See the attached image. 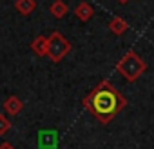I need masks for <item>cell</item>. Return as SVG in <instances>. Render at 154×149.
Masks as SVG:
<instances>
[{"instance_id": "cell-2", "label": "cell", "mask_w": 154, "mask_h": 149, "mask_svg": "<svg viewBox=\"0 0 154 149\" xmlns=\"http://www.w3.org/2000/svg\"><path fill=\"white\" fill-rule=\"evenodd\" d=\"M116 71L122 74V77L127 80V82H136L141 74L147 71V62L136 53V51H127L122 60L116 64Z\"/></svg>"}, {"instance_id": "cell-13", "label": "cell", "mask_w": 154, "mask_h": 149, "mask_svg": "<svg viewBox=\"0 0 154 149\" xmlns=\"http://www.w3.org/2000/svg\"><path fill=\"white\" fill-rule=\"evenodd\" d=\"M116 2H120V4H127L129 0H116Z\"/></svg>"}, {"instance_id": "cell-10", "label": "cell", "mask_w": 154, "mask_h": 149, "mask_svg": "<svg viewBox=\"0 0 154 149\" xmlns=\"http://www.w3.org/2000/svg\"><path fill=\"white\" fill-rule=\"evenodd\" d=\"M15 8H17V11H18L20 15L27 17V15H31V13L36 9V0H17V2H15Z\"/></svg>"}, {"instance_id": "cell-1", "label": "cell", "mask_w": 154, "mask_h": 149, "mask_svg": "<svg viewBox=\"0 0 154 149\" xmlns=\"http://www.w3.org/2000/svg\"><path fill=\"white\" fill-rule=\"evenodd\" d=\"M82 104L100 124L107 125L127 107V98L109 80H102L82 100Z\"/></svg>"}, {"instance_id": "cell-6", "label": "cell", "mask_w": 154, "mask_h": 149, "mask_svg": "<svg viewBox=\"0 0 154 149\" xmlns=\"http://www.w3.org/2000/svg\"><path fill=\"white\" fill-rule=\"evenodd\" d=\"M4 109H6V113L8 115H20L22 113V109H24V102L17 97V95H11V97H8L6 98V102H4Z\"/></svg>"}, {"instance_id": "cell-7", "label": "cell", "mask_w": 154, "mask_h": 149, "mask_svg": "<svg viewBox=\"0 0 154 149\" xmlns=\"http://www.w3.org/2000/svg\"><path fill=\"white\" fill-rule=\"evenodd\" d=\"M49 13L54 17V18H63L67 13H69V6L65 0H54V2L49 6Z\"/></svg>"}, {"instance_id": "cell-12", "label": "cell", "mask_w": 154, "mask_h": 149, "mask_svg": "<svg viewBox=\"0 0 154 149\" xmlns=\"http://www.w3.org/2000/svg\"><path fill=\"white\" fill-rule=\"evenodd\" d=\"M0 149H15V145L11 142H2L0 144Z\"/></svg>"}, {"instance_id": "cell-8", "label": "cell", "mask_w": 154, "mask_h": 149, "mask_svg": "<svg viewBox=\"0 0 154 149\" xmlns=\"http://www.w3.org/2000/svg\"><path fill=\"white\" fill-rule=\"evenodd\" d=\"M109 29H111L112 35L120 36V35H123V33L129 29V24H127L125 18H122V17H114V18H111V22H109Z\"/></svg>"}, {"instance_id": "cell-5", "label": "cell", "mask_w": 154, "mask_h": 149, "mask_svg": "<svg viewBox=\"0 0 154 149\" xmlns=\"http://www.w3.org/2000/svg\"><path fill=\"white\" fill-rule=\"evenodd\" d=\"M74 15H76V18H78V20L87 22V20H91V18L94 17V8H93L89 2L82 0V2L74 8Z\"/></svg>"}, {"instance_id": "cell-9", "label": "cell", "mask_w": 154, "mask_h": 149, "mask_svg": "<svg viewBox=\"0 0 154 149\" xmlns=\"http://www.w3.org/2000/svg\"><path fill=\"white\" fill-rule=\"evenodd\" d=\"M31 49H33V53L38 55V56H47V36L38 35V36L31 42Z\"/></svg>"}, {"instance_id": "cell-11", "label": "cell", "mask_w": 154, "mask_h": 149, "mask_svg": "<svg viewBox=\"0 0 154 149\" xmlns=\"http://www.w3.org/2000/svg\"><path fill=\"white\" fill-rule=\"evenodd\" d=\"M11 129V122L8 120L6 115H0V136H6Z\"/></svg>"}, {"instance_id": "cell-3", "label": "cell", "mask_w": 154, "mask_h": 149, "mask_svg": "<svg viewBox=\"0 0 154 149\" xmlns=\"http://www.w3.org/2000/svg\"><path fill=\"white\" fill-rule=\"evenodd\" d=\"M69 51H71V42L60 31H53L47 36V56L51 62H54V64L62 62Z\"/></svg>"}, {"instance_id": "cell-4", "label": "cell", "mask_w": 154, "mask_h": 149, "mask_svg": "<svg viewBox=\"0 0 154 149\" xmlns=\"http://www.w3.org/2000/svg\"><path fill=\"white\" fill-rule=\"evenodd\" d=\"M58 140H60V135H58V131H54V129H44V131H40V135H38L40 149H54V147L58 145Z\"/></svg>"}]
</instances>
